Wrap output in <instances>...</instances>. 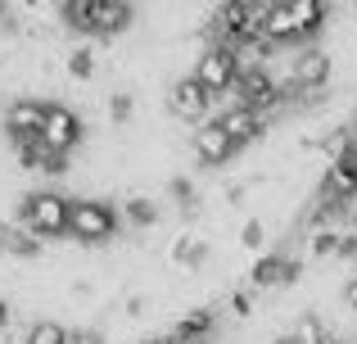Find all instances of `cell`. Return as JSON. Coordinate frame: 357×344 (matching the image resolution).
Here are the masks:
<instances>
[{
  "label": "cell",
  "instance_id": "12",
  "mask_svg": "<svg viewBox=\"0 0 357 344\" xmlns=\"http://www.w3.org/2000/svg\"><path fill=\"white\" fill-rule=\"evenodd\" d=\"M208 331H213V313L208 308H190V313L176 317L167 344H204V340H208Z\"/></svg>",
  "mask_w": 357,
  "mask_h": 344
},
{
  "label": "cell",
  "instance_id": "5",
  "mask_svg": "<svg viewBox=\"0 0 357 344\" xmlns=\"http://www.w3.org/2000/svg\"><path fill=\"white\" fill-rule=\"evenodd\" d=\"M45 114H50V105L36 96H14L5 105V132L14 136V141H36L45 127Z\"/></svg>",
  "mask_w": 357,
  "mask_h": 344
},
{
  "label": "cell",
  "instance_id": "6",
  "mask_svg": "<svg viewBox=\"0 0 357 344\" xmlns=\"http://www.w3.org/2000/svg\"><path fill=\"white\" fill-rule=\"evenodd\" d=\"M236 91H240V105H244V109H253L258 118H267L271 109H276L280 100L289 96L285 82H276L267 68H262V73H249V77H240V87H236Z\"/></svg>",
  "mask_w": 357,
  "mask_h": 344
},
{
  "label": "cell",
  "instance_id": "23",
  "mask_svg": "<svg viewBox=\"0 0 357 344\" xmlns=\"http://www.w3.org/2000/svg\"><path fill=\"white\" fill-rule=\"evenodd\" d=\"M240 245H244V249H258V245H262V222H258V218L240 227Z\"/></svg>",
  "mask_w": 357,
  "mask_h": 344
},
{
  "label": "cell",
  "instance_id": "19",
  "mask_svg": "<svg viewBox=\"0 0 357 344\" xmlns=\"http://www.w3.org/2000/svg\"><path fill=\"white\" fill-rule=\"evenodd\" d=\"M289 336H294V344H326V340H331L317 313H303V317H298V327L289 331Z\"/></svg>",
  "mask_w": 357,
  "mask_h": 344
},
{
  "label": "cell",
  "instance_id": "27",
  "mask_svg": "<svg viewBox=\"0 0 357 344\" xmlns=\"http://www.w3.org/2000/svg\"><path fill=\"white\" fill-rule=\"evenodd\" d=\"M73 344H100L96 336H73Z\"/></svg>",
  "mask_w": 357,
  "mask_h": 344
},
{
  "label": "cell",
  "instance_id": "14",
  "mask_svg": "<svg viewBox=\"0 0 357 344\" xmlns=\"http://www.w3.org/2000/svg\"><path fill=\"white\" fill-rule=\"evenodd\" d=\"M280 281H298V263H289V258H262V263H253V272H249L253 290H271Z\"/></svg>",
  "mask_w": 357,
  "mask_h": 344
},
{
  "label": "cell",
  "instance_id": "25",
  "mask_svg": "<svg viewBox=\"0 0 357 344\" xmlns=\"http://www.w3.org/2000/svg\"><path fill=\"white\" fill-rule=\"evenodd\" d=\"M109 114H114V123H127L131 118V96H114L109 100Z\"/></svg>",
  "mask_w": 357,
  "mask_h": 344
},
{
  "label": "cell",
  "instance_id": "13",
  "mask_svg": "<svg viewBox=\"0 0 357 344\" xmlns=\"http://www.w3.org/2000/svg\"><path fill=\"white\" fill-rule=\"evenodd\" d=\"M131 18H136V9H131L127 0H96V32H100V36L127 32Z\"/></svg>",
  "mask_w": 357,
  "mask_h": 344
},
{
  "label": "cell",
  "instance_id": "1",
  "mask_svg": "<svg viewBox=\"0 0 357 344\" xmlns=\"http://www.w3.org/2000/svg\"><path fill=\"white\" fill-rule=\"evenodd\" d=\"M68 218H73V200L59 190H32L23 195V227L41 240H59L68 236Z\"/></svg>",
  "mask_w": 357,
  "mask_h": 344
},
{
  "label": "cell",
  "instance_id": "7",
  "mask_svg": "<svg viewBox=\"0 0 357 344\" xmlns=\"http://www.w3.org/2000/svg\"><path fill=\"white\" fill-rule=\"evenodd\" d=\"M331 54L326 50H303L294 63H289V87L298 91V96H321L326 82H331Z\"/></svg>",
  "mask_w": 357,
  "mask_h": 344
},
{
  "label": "cell",
  "instance_id": "9",
  "mask_svg": "<svg viewBox=\"0 0 357 344\" xmlns=\"http://www.w3.org/2000/svg\"><path fill=\"white\" fill-rule=\"evenodd\" d=\"M321 200L335 204V209H344L349 200H357V154H353V159H340V163H326Z\"/></svg>",
  "mask_w": 357,
  "mask_h": 344
},
{
  "label": "cell",
  "instance_id": "8",
  "mask_svg": "<svg viewBox=\"0 0 357 344\" xmlns=\"http://www.w3.org/2000/svg\"><path fill=\"white\" fill-rule=\"evenodd\" d=\"M231 154H236V141L227 136V127L218 123V118H208V123L195 127V159L204 163V168H218V163H227Z\"/></svg>",
  "mask_w": 357,
  "mask_h": 344
},
{
  "label": "cell",
  "instance_id": "29",
  "mask_svg": "<svg viewBox=\"0 0 357 344\" xmlns=\"http://www.w3.org/2000/svg\"><path fill=\"white\" fill-rule=\"evenodd\" d=\"M326 344H349V340H326Z\"/></svg>",
  "mask_w": 357,
  "mask_h": 344
},
{
  "label": "cell",
  "instance_id": "20",
  "mask_svg": "<svg viewBox=\"0 0 357 344\" xmlns=\"http://www.w3.org/2000/svg\"><path fill=\"white\" fill-rule=\"evenodd\" d=\"M63 68H68V77H91V73H96V50H91V45H77V50H68Z\"/></svg>",
  "mask_w": 357,
  "mask_h": 344
},
{
  "label": "cell",
  "instance_id": "3",
  "mask_svg": "<svg viewBox=\"0 0 357 344\" xmlns=\"http://www.w3.org/2000/svg\"><path fill=\"white\" fill-rule=\"evenodd\" d=\"M190 77L199 82V87L208 91L213 100H218V96H227V91H236V87H240L236 54H231V50H222V45H204V50H199V59H195V73H190Z\"/></svg>",
  "mask_w": 357,
  "mask_h": 344
},
{
  "label": "cell",
  "instance_id": "28",
  "mask_svg": "<svg viewBox=\"0 0 357 344\" xmlns=\"http://www.w3.org/2000/svg\"><path fill=\"white\" fill-rule=\"evenodd\" d=\"M136 344H167V340H136Z\"/></svg>",
  "mask_w": 357,
  "mask_h": 344
},
{
  "label": "cell",
  "instance_id": "24",
  "mask_svg": "<svg viewBox=\"0 0 357 344\" xmlns=\"http://www.w3.org/2000/svg\"><path fill=\"white\" fill-rule=\"evenodd\" d=\"M253 313V290H236L231 294V317H249Z\"/></svg>",
  "mask_w": 357,
  "mask_h": 344
},
{
  "label": "cell",
  "instance_id": "17",
  "mask_svg": "<svg viewBox=\"0 0 357 344\" xmlns=\"http://www.w3.org/2000/svg\"><path fill=\"white\" fill-rule=\"evenodd\" d=\"M59 14H63V27H73V32H96V0H73Z\"/></svg>",
  "mask_w": 357,
  "mask_h": 344
},
{
  "label": "cell",
  "instance_id": "18",
  "mask_svg": "<svg viewBox=\"0 0 357 344\" xmlns=\"http://www.w3.org/2000/svg\"><path fill=\"white\" fill-rule=\"evenodd\" d=\"M23 344H73V336H68V327H59V322H32Z\"/></svg>",
  "mask_w": 357,
  "mask_h": 344
},
{
  "label": "cell",
  "instance_id": "4",
  "mask_svg": "<svg viewBox=\"0 0 357 344\" xmlns=\"http://www.w3.org/2000/svg\"><path fill=\"white\" fill-rule=\"evenodd\" d=\"M82 132H86L82 114H73L68 105H50V114H45V127H41V136H36V141H41L50 154L68 159V154L82 145Z\"/></svg>",
  "mask_w": 357,
  "mask_h": 344
},
{
  "label": "cell",
  "instance_id": "10",
  "mask_svg": "<svg viewBox=\"0 0 357 344\" xmlns=\"http://www.w3.org/2000/svg\"><path fill=\"white\" fill-rule=\"evenodd\" d=\"M167 105H172V114L185 118V123H204L208 109H213V96L195 77H176L172 82V100H167Z\"/></svg>",
  "mask_w": 357,
  "mask_h": 344
},
{
  "label": "cell",
  "instance_id": "2",
  "mask_svg": "<svg viewBox=\"0 0 357 344\" xmlns=\"http://www.w3.org/2000/svg\"><path fill=\"white\" fill-rule=\"evenodd\" d=\"M68 236L82 245H105L118 236V209L109 200H73V218H68Z\"/></svg>",
  "mask_w": 357,
  "mask_h": 344
},
{
  "label": "cell",
  "instance_id": "26",
  "mask_svg": "<svg viewBox=\"0 0 357 344\" xmlns=\"http://www.w3.org/2000/svg\"><path fill=\"white\" fill-rule=\"evenodd\" d=\"M5 322H9V304L0 299V331H5Z\"/></svg>",
  "mask_w": 357,
  "mask_h": 344
},
{
  "label": "cell",
  "instance_id": "15",
  "mask_svg": "<svg viewBox=\"0 0 357 344\" xmlns=\"http://www.w3.org/2000/svg\"><path fill=\"white\" fill-rule=\"evenodd\" d=\"M285 9H289V18H294V27L303 32V41L312 32H321L326 18H331V9H326L321 0H285Z\"/></svg>",
  "mask_w": 357,
  "mask_h": 344
},
{
  "label": "cell",
  "instance_id": "11",
  "mask_svg": "<svg viewBox=\"0 0 357 344\" xmlns=\"http://www.w3.org/2000/svg\"><path fill=\"white\" fill-rule=\"evenodd\" d=\"M218 123L227 127V136L236 145H249V141H258V136L267 132V118H258L253 109H244V105H231L227 114H218Z\"/></svg>",
  "mask_w": 357,
  "mask_h": 344
},
{
  "label": "cell",
  "instance_id": "22",
  "mask_svg": "<svg viewBox=\"0 0 357 344\" xmlns=\"http://www.w3.org/2000/svg\"><path fill=\"white\" fill-rule=\"evenodd\" d=\"M172 258H176V263H185V267H195V263L204 258V240H199V236H181V240L172 245Z\"/></svg>",
  "mask_w": 357,
  "mask_h": 344
},
{
  "label": "cell",
  "instance_id": "16",
  "mask_svg": "<svg viewBox=\"0 0 357 344\" xmlns=\"http://www.w3.org/2000/svg\"><path fill=\"white\" fill-rule=\"evenodd\" d=\"M262 36H267L271 45H294V41H303V32L294 27V18H289V9L285 5H271V14H267V27H262Z\"/></svg>",
  "mask_w": 357,
  "mask_h": 344
},
{
  "label": "cell",
  "instance_id": "21",
  "mask_svg": "<svg viewBox=\"0 0 357 344\" xmlns=\"http://www.w3.org/2000/svg\"><path fill=\"white\" fill-rule=\"evenodd\" d=\"M122 213H127V222H131V227H149V222L158 218V209H154L149 200H140V195H136V200H127V204H122Z\"/></svg>",
  "mask_w": 357,
  "mask_h": 344
}]
</instances>
